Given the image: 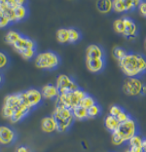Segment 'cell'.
Returning <instances> with one entry per match:
<instances>
[{
	"label": "cell",
	"mask_w": 146,
	"mask_h": 152,
	"mask_svg": "<svg viewBox=\"0 0 146 152\" xmlns=\"http://www.w3.org/2000/svg\"><path fill=\"white\" fill-rule=\"evenodd\" d=\"M121 70L128 77H137L146 71V58L137 53H128L118 61Z\"/></svg>",
	"instance_id": "1"
},
{
	"label": "cell",
	"mask_w": 146,
	"mask_h": 152,
	"mask_svg": "<svg viewBox=\"0 0 146 152\" xmlns=\"http://www.w3.org/2000/svg\"><path fill=\"white\" fill-rule=\"evenodd\" d=\"M52 116L54 117L57 123V131L60 133L66 132V131L72 126L74 122V117H73L72 110L66 108L65 106L61 105V103L57 102L55 107Z\"/></svg>",
	"instance_id": "2"
},
{
	"label": "cell",
	"mask_w": 146,
	"mask_h": 152,
	"mask_svg": "<svg viewBox=\"0 0 146 152\" xmlns=\"http://www.w3.org/2000/svg\"><path fill=\"white\" fill-rule=\"evenodd\" d=\"M61 63V58L57 53L53 51H46L37 54L35 57V65L37 68L46 70H53L57 68Z\"/></svg>",
	"instance_id": "3"
},
{
	"label": "cell",
	"mask_w": 146,
	"mask_h": 152,
	"mask_svg": "<svg viewBox=\"0 0 146 152\" xmlns=\"http://www.w3.org/2000/svg\"><path fill=\"white\" fill-rule=\"evenodd\" d=\"M86 95H87V93L84 90H81L79 88L78 90H76L74 92L60 95L58 98L57 102L61 103V105H64L66 108L72 110L73 108H75L76 106L80 105V102H81V101L84 99V96Z\"/></svg>",
	"instance_id": "4"
},
{
	"label": "cell",
	"mask_w": 146,
	"mask_h": 152,
	"mask_svg": "<svg viewBox=\"0 0 146 152\" xmlns=\"http://www.w3.org/2000/svg\"><path fill=\"white\" fill-rule=\"evenodd\" d=\"M19 95L20 98V102H22L23 104L28 106L31 109L35 108L44 99L40 90H37L34 88L28 89L23 92H20Z\"/></svg>",
	"instance_id": "5"
},
{
	"label": "cell",
	"mask_w": 146,
	"mask_h": 152,
	"mask_svg": "<svg viewBox=\"0 0 146 152\" xmlns=\"http://www.w3.org/2000/svg\"><path fill=\"white\" fill-rule=\"evenodd\" d=\"M20 104H22V102H20L19 93L6 96L4 99V102H3L2 110H1V114H2L3 118L8 119V120L11 119L13 114L16 111V109L18 108Z\"/></svg>",
	"instance_id": "6"
},
{
	"label": "cell",
	"mask_w": 146,
	"mask_h": 152,
	"mask_svg": "<svg viewBox=\"0 0 146 152\" xmlns=\"http://www.w3.org/2000/svg\"><path fill=\"white\" fill-rule=\"evenodd\" d=\"M116 133L121 137L125 142L128 141L131 137L137 136V122L134 119H128L126 122L120 123L119 127L116 131Z\"/></svg>",
	"instance_id": "7"
},
{
	"label": "cell",
	"mask_w": 146,
	"mask_h": 152,
	"mask_svg": "<svg viewBox=\"0 0 146 152\" xmlns=\"http://www.w3.org/2000/svg\"><path fill=\"white\" fill-rule=\"evenodd\" d=\"M55 87L58 88L60 95L74 92L79 89L76 82L66 74H61L58 76L57 80H55Z\"/></svg>",
	"instance_id": "8"
},
{
	"label": "cell",
	"mask_w": 146,
	"mask_h": 152,
	"mask_svg": "<svg viewBox=\"0 0 146 152\" xmlns=\"http://www.w3.org/2000/svg\"><path fill=\"white\" fill-rule=\"evenodd\" d=\"M143 83L137 77H128L123 84V92L127 96H137L141 95Z\"/></svg>",
	"instance_id": "9"
},
{
	"label": "cell",
	"mask_w": 146,
	"mask_h": 152,
	"mask_svg": "<svg viewBox=\"0 0 146 152\" xmlns=\"http://www.w3.org/2000/svg\"><path fill=\"white\" fill-rule=\"evenodd\" d=\"M17 140L16 131L8 126H0V143L3 145H10Z\"/></svg>",
	"instance_id": "10"
},
{
	"label": "cell",
	"mask_w": 146,
	"mask_h": 152,
	"mask_svg": "<svg viewBox=\"0 0 146 152\" xmlns=\"http://www.w3.org/2000/svg\"><path fill=\"white\" fill-rule=\"evenodd\" d=\"M14 49L16 52H18L19 54L23 53L24 51H28V50H36L37 49V45L31 38L27 37L26 35L22 34L20 39L17 41V43L14 45Z\"/></svg>",
	"instance_id": "11"
},
{
	"label": "cell",
	"mask_w": 146,
	"mask_h": 152,
	"mask_svg": "<svg viewBox=\"0 0 146 152\" xmlns=\"http://www.w3.org/2000/svg\"><path fill=\"white\" fill-rule=\"evenodd\" d=\"M124 23H125V32L123 35L125 37L128 38L130 40H133L137 37V26L133 20L128 17H125L123 18Z\"/></svg>",
	"instance_id": "12"
},
{
	"label": "cell",
	"mask_w": 146,
	"mask_h": 152,
	"mask_svg": "<svg viewBox=\"0 0 146 152\" xmlns=\"http://www.w3.org/2000/svg\"><path fill=\"white\" fill-rule=\"evenodd\" d=\"M105 66V60L104 58H86V67L92 73H99Z\"/></svg>",
	"instance_id": "13"
},
{
	"label": "cell",
	"mask_w": 146,
	"mask_h": 152,
	"mask_svg": "<svg viewBox=\"0 0 146 152\" xmlns=\"http://www.w3.org/2000/svg\"><path fill=\"white\" fill-rule=\"evenodd\" d=\"M86 58H104V52L99 45L91 44L86 49Z\"/></svg>",
	"instance_id": "14"
},
{
	"label": "cell",
	"mask_w": 146,
	"mask_h": 152,
	"mask_svg": "<svg viewBox=\"0 0 146 152\" xmlns=\"http://www.w3.org/2000/svg\"><path fill=\"white\" fill-rule=\"evenodd\" d=\"M31 108H29L28 106L24 105V104H20L18 108L16 109L15 113L13 114L12 118L10 119V122L11 123H18L20 121H22L23 118H26V117L28 115V114L31 112Z\"/></svg>",
	"instance_id": "15"
},
{
	"label": "cell",
	"mask_w": 146,
	"mask_h": 152,
	"mask_svg": "<svg viewBox=\"0 0 146 152\" xmlns=\"http://www.w3.org/2000/svg\"><path fill=\"white\" fill-rule=\"evenodd\" d=\"M41 94L45 99H58L60 96L58 88L54 84H46L41 89Z\"/></svg>",
	"instance_id": "16"
},
{
	"label": "cell",
	"mask_w": 146,
	"mask_h": 152,
	"mask_svg": "<svg viewBox=\"0 0 146 152\" xmlns=\"http://www.w3.org/2000/svg\"><path fill=\"white\" fill-rule=\"evenodd\" d=\"M57 123L53 116H46L41 120V130L44 133L51 134L57 131Z\"/></svg>",
	"instance_id": "17"
},
{
	"label": "cell",
	"mask_w": 146,
	"mask_h": 152,
	"mask_svg": "<svg viewBox=\"0 0 146 152\" xmlns=\"http://www.w3.org/2000/svg\"><path fill=\"white\" fill-rule=\"evenodd\" d=\"M128 148H131L134 152H142V142H143V139L137 134L134 137L128 141Z\"/></svg>",
	"instance_id": "18"
},
{
	"label": "cell",
	"mask_w": 146,
	"mask_h": 152,
	"mask_svg": "<svg viewBox=\"0 0 146 152\" xmlns=\"http://www.w3.org/2000/svg\"><path fill=\"white\" fill-rule=\"evenodd\" d=\"M104 125H105L106 129L110 131L111 133L116 132L118 127L120 125V122L117 120L116 117L111 116V115H107L104 119Z\"/></svg>",
	"instance_id": "19"
},
{
	"label": "cell",
	"mask_w": 146,
	"mask_h": 152,
	"mask_svg": "<svg viewBox=\"0 0 146 152\" xmlns=\"http://www.w3.org/2000/svg\"><path fill=\"white\" fill-rule=\"evenodd\" d=\"M97 10L102 14H108L113 10V1L111 0H102L97 1L96 3Z\"/></svg>",
	"instance_id": "20"
},
{
	"label": "cell",
	"mask_w": 146,
	"mask_h": 152,
	"mask_svg": "<svg viewBox=\"0 0 146 152\" xmlns=\"http://www.w3.org/2000/svg\"><path fill=\"white\" fill-rule=\"evenodd\" d=\"M15 12V20L16 22H20L28 16V10H27L26 5H20L18 6L16 9H14Z\"/></svg>",
	"instance_id": "21"
},
{
	"label": "cell",
	"mask_w": 146,
	"mask_h": 152,
	"mask_svg": "<svg viewBox=\"0 0 146 152\" xmlns=\"http://www.w3.org/2000/svg\"><path fill=\"white\" fill-rule=\"evenodd\" d=\"M72 114H73L74 119H77V120H85L89 118L88 109L82 107L81 105H78V106H76L75 108H73Z\"/></svg>",
	"instance_id": "22"
},
{
	"label": "cell",
	"mask_w": 146,
	"mask_h": 152,
	"mask_svg": "<svg viewBox=\"0 0 146 152\" xmlns=\"http://www.w3.org/2000/svg\"><path fill=\"white\" fill-rule=\"evenodd\" d=\"M20 36H22V33L16 31V30H10V31L7 32L5 36V42L7 44L14 46L17 43V41L20 38Z\"/></svg>",
	"instance_id": "23"
},
{
	"label": "cell",
	"mask_w": 146,
	"mask_h": 152,
	"mask_svg": "<svg viewBox=\"0 0 146 152\" xmlns=\"http://www.w3.org/2000/svg\"><path fill=\"white\" fill-rule=\"evenodd\" d=\"M55 38L57 41L61 44L69 43V33L68 28H60L58 29L57 33H55Z\"/></svg>",
	"instance_id": "24"
},
{
	"label": "cell",
	"mask_w": 146,
	"mask_h": 152,
	"mask_svg": "<svg viewBox=\"0 0 146 152\" xmlns=\"http://www.w3.org/2000/svg\"><path fill=\"white\" fill-rule=\"evenodd\" d=\"M95 104H96V101H95V99L93 98L92 96H90L87 94L85 96H84V99H82L81 102H80V105L82 106V107H84L86 109H89V108H91L92 106H93Z\"/></svg>",
	"instance_id": "25"
},
{
	"label": "cell",
	"mask_w": 146,
	"mask_h": 152,
	"mask_svg": "<svg viewBox=\"0 0 146 152\" xmlns=\"http://www.w3.org/2000/svg\"><path fill=\"white\" fill-rule=\"evenodd\" d=\"M113 28L115 30V32L118 34H122L123 35L125 32V23L123 18L117 19L113 22Z\"/></svg>",
	"instance_id": "26"
},
{
	"label": "cell",
	"mask_w": 146,
	"mask_h": 152,
	"mask_svg": "<svg viewBox=\"0 0 146 152\" xmlns=\"http://www.w3.org/2000/svg\"><path fill=\"white\" fill-rule=\"evenodd\" d=\"M68 33H69V43H76L81 39V33L76 28H73V27L68 28Z\"/></svg>",
	"instance_id": "27"
},
{
	"label": "cell",
	"mask_w": 146,
	"mask_h": 152,
	"mask_svg": "<svg viewBox=\"0 0 146 152\" xmlns=\"http://www.w3.org/2000/svg\"><path fill=\"white\" fill-rule=\"evenodd\" d=\"M113 11H115L116 13L127 12L125 0H114L113 1Z\"/></svg>",
	"instance_id": "28"
},
{
	"label": "cell",
	"mask_w": 146,
	"mask_h": 152,
	"mask_svg": "<svg viewBox=\"0 0 146 152\" xmlns=\"http://www.w3.org/2000/svg\"><path fill=\"white\" fill-rule=\"evenodd\" d=\"M10 64V58L8 55L4 52L0 51V70H4Z\"/></svg>",
	"instance_id": "29"
},
{
	"label": "cell",
	"mask_w": 146,
	"mask_h": 152,
	"mask_svg": "<svg viewBox=\"0 0 146 152\" xmlns=\"http://www.w3.org/2000/svg\"><path fill=\"white\" fill-rule=\"evenodd\" d=\"M127 54H128V52H126V50L121 47H116V48H114V50H113V56L118 61H121Z\"/></svg>",
	"instance_id": "30"
},
{
	"label": "cell",
	"mask_w": 146,
	"mask_h": 152,
	"mask_svg": "<svg viewBox=\"0 0 146 152\" xmlns=\"http://www.w3.org/2000/svg\"><path fill=\"white\" fill-rule=\"evenodd\" d=\"M11 23L12 22L8 19V17L0 10V28H5V27L11 25Z\"/></svg>",
	"instance_id": "31"
},
{
	"label": "cell",
	"mask_w": 146,
	"mask_h": 152,
	"mask_svg": "<svg viewBox=\"0 0 146 152\" xmlns=\"http://www.w3.org/2000/svg\"><path fill=\"white\" fill-rule=\"evenodd\" d=\"M99 113H100V107L97 104H95L91 108L88 109L89 118H95V117L99 115Z\"/></svg>",
	"instance_id": "32"
},
{
	"label": "cell",
	"mask_w": 146,
	"mask_h": 152,
	"mask_svg": "<svg viewBox=\"0 0 146 152\" xmlns=\"http://www.w3.org/2000/svg\"><path fill=\"white\" fill-rule=\"evenodd\" d=\"M111 141H112V143L116 146H120L125 142V141L121 139V137L116 132L112 133V136H111Z\"/></svg>",
	"instance_id": "33"
},
{
	"label": "cell",
	"mask_w": 146,
	"mask_h": 152,
	"mask_svg": "<svg viewBox=\"0 0 146 152\" xmlns=\"http://www.w3.org/2000/svg\"><path fill=\"white\" fill-rule=\"evenodd\" d=\"M20 57L24 60H31V58H35L36 55V50H28V51H24L23 53H20Z\"/></svg>",
	"instance_id": "34"
},
{
	"label": "cell",
	"mask_w": 146,
	"mask_h": 152,
	"mask_svg": "<svg viewBox=\"0 0 146 152\" xmlns=\"http://www.w3.org/2000/svg\"><path fill=\"white\" fill-rule=\"evenodd\" d=\"M124 111V109L120 107V106L118 105H112L109 109V115L111 116H114V117H117L119 115L120 113H122Z\"/></svg>",
	"instance_id": "35"
},
{
	"label": "cell",
	"mask_w": 146,
	"mask_h": 152,
	"mask_svg": "<svg viewBox=\"0 0 146 152\" xmlns=\"http://www.w3.org/2000/svg\"><path fill=\"white\" fill-rule=\"evenodd\" d=\"M116 118H117V120L119 121L120 123H123V122H126V121H128V119H131V116H130V114L127 113L124 110V111L122 112V113H120L119 115L116 117Z\"/></svg>",
	"instance_id": "36"
},
{
	"label": "cell",
	"mask_w": 146,
	"mask_h": 152,
	"mask_svg": "<svg viewBox=\"0 0 146 152\" xmlns=\"http://www.w3.org/2000/svg\"><path fill=\"white\" fill-rule=\"evenodd\" d=\"M138 11H139L140 15L146 18V1H141L139 6H138Z\"/></svg>",
	"instance_id": "37"
},
{
	"label": "cell",
	"mask_w": 146,
	"mask_h": 152,
	"mask_svg": "<svg viewBox=\"0 0 146 152\" xmlns=\"http://www.w3.org/2000/svg\"><path fill=\"white\" fill-rule=\"evenodd\" d=\"M125 4H126V10L127 11H131L134 9L133 0H125Z\"/></svg>",
	"instance_id": "38"
},
{
	"label": "cell",
	"mask_w": 146,
	"mask_h": 152,
	"mask_svg": "<svg viewBox=\"0 0 146 152\" xmlns=\"http://www.w3.org/2000/svg\"><path fill=\"white\" fill-rule=\"evenodd\" d=\"M16 152H31V150L29 147H27L26 145H20L16 149Z\"/></svg>",
	"instance_id": "39"
},
{
	"label": "cell",
	"mask_w": 146,
	"mask_h": 152,
	"mask_svg": "<svg viewBox=\"0 0 146 152\" xmlns=\"http://www.w3.org/2000/svg\"><path fill=\"white\" fill-rule=\"evenodd\" d=\"M133 2H134V8H138V6H139L140 4V2L139 0H133Z\"/></svg>",
	"instance_id": "40"
},
{
	"label": "cell",
	"mask_w": 146,
	"mask_h": 152,
	"mask_svg": "<svg viewBox=\"0 0 146 152\" xmlns=\"http://www.w3.org/2000/svg\"><path fill=\"white\" fill-rule=\"evenodd\" d=\"M142 152H146V139H143L142 142Z\"/></svg>",
	"instance_id": "41"
},
{
	"label": "cell",
	"mask_w": 146,
	"mask_h": 152,
	"mask_svg": "<svg viewBox=\"0 0 146 152\" xmlns=\"http://www.w3.org/2000/svg\"><path fill=\"white\" fill-rule=\"evenodd\" d=\"M141 95H143V96H145V95H146V84H143V86H142Z\"/></svg>",
	"instance_id": "42"
},
{
	"label": "cell",
	"mask_w": 146,
	"mask_h": 152,
	"mask_svg": "<svg viewBox=\"0 0 146 152\" xmlns=\"http://www.w3.org/2000/svg\"><path fill=\"white\" fill-rule=\"evenodd\" d=\"M3 82H4V76H3V74L1 73V72H0V87L2 86Z\"/></svg>",
	"instance_id": "43"
},
{
	"label": "cell",
	"mask_w": 146,
	"mask_h": 152,
	"mask_svg": "<svg viewBox=\"0 0 146 152\" xmlns=\"http://www.w3.org/2000/svg\"><path fill=\"white\" fill-rule=\"evenodd\" d=\"M125 152H134V151L131 150V148H128V149H126V150H125Z\"/></svg>",
	"instance_id": "44"
},
{
	"label": "cell",
	"mask_w": 146,
	"mask_h": 152,
	"mask_svg": "<svg viewBox=\"0 0 146 152\" xmlns=\"http://www.w3.org/2000/svg\"><path fill=\"white\" fill-rule=\"evenodd\" d=\"M145 46H146V39H145Z\"/></svg>",
	"instance_id": "45"
}]
</instances>
